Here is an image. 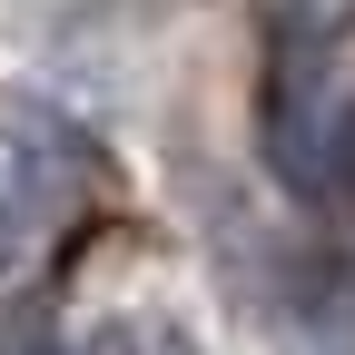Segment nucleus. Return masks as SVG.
Listing matches in <instances>:
<instances>
[{
  "instance_id": "nucleus-1",
  "label": "nucleus",
  "mask_w": 355,
  "mask_h": 355,
  "mask_svg": "<svg viewBox=\"0 0 355 355\" xmlns=\"http://www.w3.org/2000/svg\"><path fill=\"white\" fill-rule=\"evenodd\" d=\"M326 89H336L326 30L306 10H286L277 30H266V158H277V178L306 188V198L326 188V168H316V148H326Z\"/></svg>"
},
{
  "instance_id": "nucleus-2",
  "label": "nucleus",
  "mask_w": 355,
  "mask_h": 355,
  "mask_svg": "<svg viewBox=\"0 0 355 355\" xmlns=\"http://www.w3.org/2000/svg\"><path fill=\"white\" fill-rule=\"evenodd\" d=\"M10 257H20V207L0 198V266H10Z\"/></svg>"
}]
</instances>
